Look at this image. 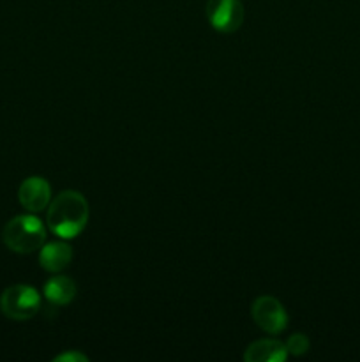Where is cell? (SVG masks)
Listing matches in <instances>:
<instances>
[{
    "label": "cell",
    "mask_w": 360,
    "mask_h": 362,
    "mask_svg": "<svg viewBox=\"0 0 360 362\" xmlns=\"http://www.w3.org/2000/svg\"><path fill=\"white\" fill-rule=\"evenodd\" d=\"M49 230L60 239H74L85 230L88 221L87 198L78 191H62L48 205Z\"/></svg>",
    "instance_id": "cell-1"
},
{
    "label": "cell",
    "mask_w": 360,
    "mask_h": 362,
    "mask_svg": "<svg viewBox=\"0 0 360 362\" xmlns=\"http://www.w3.org/2000/svg\"><path fill=\"white\" fill-rule=\"evenodd\" d=\"M2 240L14 253H34L35 250H41L42 244H44L46 228L41 219L35 218V216H16L4 226Z\"/></svg>",
    "instance_id": "cell-2"
},
{
    "label": "cell",
    "mask_w": 360,
    "mask_h": 362,
    "mask_svg": "<svg viewBox=\"0 0 360 362\" xmlns=\"http://www.w3.org/2000/svg\"><path fill=\"white\" fill-rule=\"evenodd\" d=\"M41 310V296L34 286L13 285L0 296V311L9 320H30Z\"/></svg>",
    "instance_id": "cell-3"
},
{
    "label": "cell",
    "mask_w": 360,
    "mask_h": 362,
    "mask_svg": "<svg viewBox=\"0 0 360 362\" xmlns=\"http://www.w3.org/2000/svg\"><path fill=\"white\" fill-rule=\"evenodd\" d=\"M253 320L268 334H279L288 327V313L282 304L270 296H261L251 306Z\"/></svg>",
    "instance_id": "cell-4"
},
{
    "label": "cell",
    "mask_w": 360,
    "mask_h": 362,
    "mask_svg": "<svg viewBox=\"0 0 360 362\" xmlns=\"http://www.w3.org/2000/svg\"><path fill=\"white\" fill-rule=\"evenodd\" d=\"M207 18L219 32H235L244 21V6L240 0H208Z\"/></svg>",
    "instance_id": "cell-5"
},
{
    "label": "cell",
    "mask_w": 360,
    "mask_h": 362,
    "mask_svg": "<svg viewBox=\"0 0 360 362\" xmlns=\"http://www.w3.org/2000/svg\"><path fill=\"white\" fill-rule=\"evenodd\" d=\"M18 200L28 212H41L52 202V187L42 177H28L20 184Z\"/></svg>",
    "instance_id": "cell-6"
},
{
    "label": "cell",
    "mask_w": 360,
    "mask_h": 362,
    "mask_svg": "<svg viewBox=\"0 0 360 362\" xmlns=\"http://www.w3.org/2000/svg\"><path fill=\"white\" fill-rule=\"evenodd\" d=\"M73 260V250L64 240L42 244L39 253V264L48 272H60L67 267Z\"/></svg>",
    "instance_id": "cell-7"
},
{
    "label": "cell",
    "mask_w": 360,
    "mask_h": 362,
    "mask_svg": "<svg viewBox=\"0 0 360 362\" xmlns=\"http://www.w3.org/2000/svg\"><path fill=\"white\" fill-rule=\"evenodd\" d=\"M288 349L277 339H258L246 349L244 359L247 362H284Z\"/></svg>",
    "instance_id": "cell-8"
},
{
    "label": "cell",
    "mask_w": 360,
    "mask_h": 362,
    "mask_svg": "<svg viewBox=\"0 0 360 362\" xmlns=\"http://www.w3.org/2000/svg\"><path fill=\"white\" fill-rule=\"evenodd\" d=\"M42 292H44L48 303L55 304V306H67L76 297V283L67 276H55L46 281Z\"/></svg>",
    "instance_id": "cell-9"
},
{
    "label": "cell",
    "mask_w": 360,
    "mask_h": 362,
    "mask_svg": "<svg viewBox=\"0 0 360 362\" xmlns=\"http://www.w3.org/2000/svg\"><path fill=\"white\" fill-rule=\"evenodd\" d=\"M286 349H288V354H293V356H304L309 350V339L306 334L296 332V334L289 336V339L286 341Z\"/></svg>",
    "instance_id": "cell-10"
},
{
    "label": "cell",
    "mask_w": 360,
    "mask_h": 362,
    "mask_svg": "<svg viewBox=\"0 0 360 362\" xmlns=\"http://www.w3.org/2000/svg\"><path fill=\"white\" fill-rule=\"evenodd\" d=\"M55 362H87L88 357L83 356L81 352H64L60 354V356H56L55 359H53Z\"/></svg>",
    "instance_id": "cell-11"
}]
</instances>
